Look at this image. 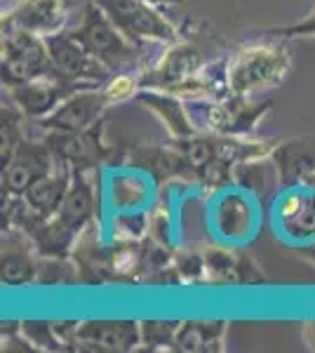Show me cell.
Returning a JSON list of instances; mask_svg holds the SVG:
<instances>
[{
	"mask_svg": "<svg viewBox=\"0 0 315 353\" xmlns=\"http://www.w3.org/2000/svg\"><path fill=\"white\" fill-rule=\"evenodd\" d=\"M174 269L184 281L196 283L203 278V273L207 271V264H205V254L198 252H179L174 257Z\"/></svg>",
	"mask_w": 315,
	"mask_h": 353,
	"instance_id": "obj_27",
	"label": "cell"
},
{
	"mask_svg": "<svg viewBox=\"0 0 315 353\" xmlns=\"http://www.w3.org/2000/svg\"><path fill=\"white\" fill-rule=\"evenodd\" d=\"M71 179H73L71 165L57 161L52 172L40 176L36 184H33L21 198H24V203L38 214V217L50 219L59 212L61 203H64V198H66L68 186H71Z\"/></svg>",
	"mask_w": 315,
	"mask_h": 353,
	"instance_id": "obj_15",
	"label": "cell"
},
{
	"mask_svg": "<svg viewBox=\"0 0 315 353\" xmlns=\"http://www.w3.org/2000/svg\"><path fill=\"white\" fill-rule=\"evenodd\" d=\"M273 161L283 186L306 184L315 172V139L280 146L273 151Z\"/></svg>",
	"mask_w": 315,
	"mask_h": 353,
	"instance_id": "obj_16",
	"label": "cell"
},
{
	"mask_svg": "<svg viewBox=\"0 0 315 353\" xmlns=\"http://www.w3.org/2000/svg\"><path fill=\"white\" fill-rule=\"evenodd\" d=\"M136 101H139L141 106H146L151 113H156L172 139H186V137L198 134L191 113H188L186 101H181L179 94L165 92V90L141 88L139 92H136Z\"/></svg>",
	"mask_w": 315,
	"mask_h": 353,
	"instance_id": "obj_14",
	"label": "cell"
},
{
	"mask_svg": "<svg viewBox=\"0 0 315 353\" xmlns=\"http://www.w3.org/2000/svg\"><path fill=\"white\" fill-rule=\"evenodd\" d=\"M292 71L287 45L252 43L240 48L226 64V83L231 97H247L261 90L278 88Z\"/></svg>",
	"mask_w": 315,
	"mask_h": 353,
	"instance_id": "obj_1",
	"label": "cell"
},
{
	"mask_svg": "<svg viewBox=\"0 0 315 353\" xmlns=\"http://www.w3.org/2000/svg\"><path fill=\"white\" fill-rule=\"evenodd\" d=\"M144 3L153 5V8H163V5H184L188 0H144Z\"/></svg>",
	"mask_w": 315,
	"mask_h": 353,
	"instance_id": "obj_30",
	"label": "cell"
},
{
	"mask_svg": "<svg viewBox=\"0 0 315 353\" xmlns=\"http://www.w3.org/2000/svg\"><path fill=\"white\" fill-rule=\"evenodd\" d=\"M128 163L136 165L139 170H144V172L151 174L156 181H167V179H174V176L191 174L184 163V158H181V153L176 151L174 144L136 149V151H132Z\"/></svg>",
	"mask_w": 315,
	"mask_h": 353,
	"instance_id": "obj_17",
	"label": "cell"
},
{
	"mask_svg": "<svg viewBox=\"0 0 315 353\" xmlns=\"http://www.w3.org/2000/svg\"><path fill=\"white\" fill-rule=\"evenodd\" d=\"M101 90H104L106 99L111 101V104L125 101V99H130V97H136V92L141 90L139 76H136V73H128V71H118L101 85Z\"/></svg>",
	"mask_w": 315,
	"mask_h": 353,
	"instance_id": "obj_24",
	"label": "cell"
},
{
	"mask_svg": "<svg viewBox=\"0 0 315 353\" xmlns=\"http://www.w3.org/2000/svg\"><path fill=\"white\" fill-rule=\"evenodd\" d=\"M268 36H280V38H301V36H315V5H313V12L308 17H303L301 21L283 28H271Z\"/></svg>",
	"mask_w": 315,
	"mask_h": 353,
	"instance_id": "obj_29",
	"label": "cell"
},
{
	"mask_svg": "<svg viewBox=\"0 0 315 353\" xmlns=\"http://www.w3.org/2000/svg\"><path fill=\"white\" fill-rule=\"evenodd\" d=\"M172 144H174L176 151L181 153V158H184V163L191 174L200 176V172H203V170L216 158L214 137L212 134L198 132L193 137H186V139H172Z\"/></svg>",
	"mask_w": 315,
	"mask_h": 353,
	"instance_id": "obj_20",
	"label": "cell"
},
{
	"mask_svg": "<svg viewBox=\"0 0 315 353\" xmlns=\"http://www.w3.org/2000/svg\"><path fill=\"white\" fill-rule=\"evenodd\" d=\"M283 229L287 236L296 238V241H303V238L308 241V238L315 236V196L313 193L308 196V201L301 208V212L296 214L294 219L285 221Z\"/></svg>",
	"mask_w": 315,
	"mask_h": 353,
	"instance_id": "obj_25",
	"label": "cell"
},
{
	"mask_svg": "<svg viewBox=\"0 0 315 353\" xmlns=\"http://www.w3.org/2000/svg\"><path fill=\"white\" fill-rule=\"evenodd\" d=\"M205 264H207L212 281L238 283V259L231 252H226V250L212 248L210 252H205Z\"/></svg>",
	"mask_w": 315,
	"mask_h": 353,
	"instance_id": "obj_23",
	"label": "cell"
},
{
	"mask_svg": "<svg viewBox=\"0 0 315 353\" xmlns=\"http://www.w3.org/2000/svg\"><path fill=\"white\" fill-rule=\"evenodd\" d=\"M308 196H311V193H303V191H289L287 196H283V201H280V205H278V219H280V224H285V221L294 219L296 214L301 212L303 205H306Z\"/></svg>",
	"mask_w": 315,
	"mask_h": 353,
	"instance_id": "obj_28",
	"label": "cell"
},
{
	"mask_svg": "<svg viewBox=\"0 0 315 353\" xmlns=\"http://www.w3.org/2000/svg\"><path fill=\"white\" fill-rule=\"evenodd\" d=\"M306 339L311 341V346L315 349V323H308L306 325Z\"/></svg>",
	"mask_w": 315,
	"mask_h": 353,
	"instance_id": "obj_31",
	"label": "cell"
},
{
	"mask_svg": "<svg viewBox=\"0 0 315 353\" xmlns=\"http://www.w3.org/2000/svg\"><path fill=\"white\" fill-rule=\"evenodd\" d=\"M57 158L50 151L48 141L24 139L17 146L14 156L8 165H3V193L8 196H24L33 184L52 172Z\"/></svg>",
	"mask_w": 315,
	"mask_h": 353,
	"instance_id": "obj_9",
	"label": "cell"
},
{
	"mask_svg": "<svg viewBox=\"0 0 315 353\" xmlns=\"http://www.w3.org/2000/svg\"><path fill=\"white\" fill-rule=\"evenodd\" d=\"M8 90H10V99L24 111L28 121H40V118L50 116L66 97H71L78 90H88V85L68 83L64 78L48 76L24 85H14V88Z\"/></svg>",
	"mask_w": 315,
	"mask_h": 353,
	"instance_id": "obj_10",
	"label": "cell"
},
{
	"mask_svg": "<svg viewBox=\"0 0 315 353\" xmlns=\"http://www.w3.org/2000/svg\"><path fill=\"white\" fill-rule=\"evenodd\" d=\"M132 43H176V28L144 0H94Z\"/></svg>",
	"mask_w": 315,
	"mask_h": 353,
	"instance_id": "obj_4",
	"label": "cell"
},
{
	"mask_svg": "<svg viewBox=\"0 0 315 353\" xmlns=\"http://www.w3.org/2000/svg\"><path fill=\"white\" fill-rule=\"evenodd\" d=\"M45 45H48L57 78L88 85V88H101V83L111 78V68H106L83 43L76 41L68 33V28H61L52 36H45Z\"/></svg>",
	"mask_w": 315,
	"mask_h": 353,
	"instance_id": "obj_5",
	"label": "cell"
},
{
	"mask_svg": "<svg viewBox=\"0 0 315 353\" xmlns=\"http://www.w3.org/2000/svg\"><path fill=\"white\" fill-rule=\"evenodd\" d=\"M3 283L10 288L28 285L38 276V261L19 236H3Z\"/></svg>",
	"mask_w": 315,
	"mask_h": 353,
	"instance_id": "obj_18",
	"label": "cell"
},
{
	"mask_svg": "<svg viewBox=\"0 0 315 353\" xmlns=\"http://www.w3.org/2000/svg\"><path fill=\"white\" fill-rule=\"evenodd\" d=\"M76 41H80L85 48L92 52L96 59L113 73L125 71L130 64H136L139 57V45L132 43L120 28L108 19V14L94 0L85 3L83 17L76 28H68Z\"/></svg>",
	"mask_w": 315,
	"mask_h": 353,
	"instance_id": "obj_2",
	"label": "cell"
},
{
	"mask_svg": "<svg viewBox=\"0 0 315 353\" xmlns=\"http://www.w3.org/2000/svg\"><path fill=\"white\" fill-rule=\"evenodd\" d=\"M3 123H0V137H3V146H0V158H3V165L10 163V158L14 156L17 146L26 139L24 137V111L14 104L12 99L5 101L3 99Z\"/></svg>",
	"mask_w": 315,
	"mask_h": 353,
	"instance_id": "obj_21",
	"label": "cell"
},
{
	"mask_svg": "<svg viewBox=\"0 0 315 353\" xmlns=\"http://www.w3.org/2000/svg\"><path fill=\"white\" fill-rule=\"evenodd\" d=\"M226 323L221 321H186L176 330L172 351L181 353H203L219 351Z\"/></svg>",
	"mask_w": 315,
	"mask_h": 353,
	"instance_id": "obj_19",
	"label": "cell"
},
{
	"mask_svg": "<svg viewBox=\"0 0 315 353\" xmlns=\"http://www.w3.org/2000/svg\"><path fill=\"white\" fill-rule=\"evenodd\" d=\"M181 323H172V321H148L141 323V344L151 351L160 349H172L174 346L176 330Z\"/></svg>",
	"mask_w": 315,
	"mask_h": 353,
	"instance_id": "obj_22",
	"label": "cell"
},
{
	"mask_svg": "<svg viewBox=\"0 0 315 353\" xmlns=\"http://www.w3.org/2000/svg\"><path fill=\"white\" fill-rule=\"evenodd\" d=\"M3 85L14 88L38 78L54 76L52 59L43 36H36L24 28H3Z\"/></svg>",
	"mask_w": 315,
	"mask_h": 353,
	"instance_id": "obj_3",
	"label": "cell"
},
{
	"mask_svg": "<svg viewBox=\"0 0 315 353\" xmlns=\"http://www.w3.org/2000/svg\"><path fill=\"white\" fill-rule=\"evenodd\" d=\"M203 71V54L193 43H172L148 71L139 73V85L165 92H179L184 85Z\"/></svg>",
	"mask_w": 315,
	"mask_h": 353,
	"instance_id": "obj_7",
	"label": "cell"
},
{
	"mask_svg": "<svg viewBox=\"0 0 315 353\" xmlns=\"http://www.w3.org/2000/svg\"><path fill=\"white\" fill-rule=\"evenodd\" d=\"M64 341L83 351L125 353L141 344V323L134 321H85L68 327Z\"/></svg>",
	"mask_w": 315,
	"mask_h": 353,
	"instance_id": "obj_6",
	"label": "cell"
},
{
	"mask_svg": "<svg viewBox=\"0 0 315 353\" xmlns=\"http://www.w3.org/2000/svg\"><path fill=\"white\" fill-rule=\"evenodd\" d=\"M96 210V191L92 179L88 176V170H73V179L71 186L66 191V198L61 203L59 212L54 214V219L59 221L61 226L78 236L88 229V224L94 217Z\"/></svg>",
	"mask_w": 315,
	"mask_h": 353,
	"instance_id": "obj_13",
	"label": "cell"
},
{
	"mask_svg": "<svg viewBox=\"0 0 315 353\" xmlns=\"http://www.w3.org/2000/svg\"><path fill=\"white\" fill-rule=\"evenodd\" d=\"M108 104L111 101L106 99L101 88L78 90L71 97H66L50 116L40 118L36 123L45 132H85L101 121Z\"/></svg>",
	"mask_w": 315,
	"mask_h": 353,
	"instance_id": "obj_8",
	"label": "cell"
},
{
	"mask_svg": "<svg viewBox=\"0 0 315 353\" xmlns=\"http://www.w3.org/2000/svg\"><path fill=\"white\" fill-rule=\"evenodd\" d=\"M148 219L146 214L136 212V210H130V212H120L116 217V233L123 236V241L128 243H136L144 231H148Z\"/></svg>",
	"mask_w": 315,
	"mask_h": 353,
	"instance_id": "obj_26",
	"label": "cell"
},
{
	"mask_svg": "<svg viewBox=\"0 0 315 353\" xmlns=\"http://www.w3.org/2000/svg\"><path fill=\"white\" fill-rule=\"evenodd\" d=\"M45 141L57 161L71 165L73 170H90L106 158L99 123L85 132H48Z\"/></svg>",
	"mask_w": 315,
	"mask_h": 353,
	"instance_id": "obj_11",
	"label": "cell"
},
{
	"mask_svg": "<svg viewBox=\"0 0 315 353\" xmlns=\"http://www.w3.org/2000/svg\"><path fill=\"white\" fill-rule=\"evenodd\" d=\"M68 0H19L3 17V28H24L36 36H52L64 28Z\"/></svg>",
	"mask_w": 315,
	"mask_h": 353,
	"instance_id": "obj_12",
	"label": "cell"
}]
</instances>
